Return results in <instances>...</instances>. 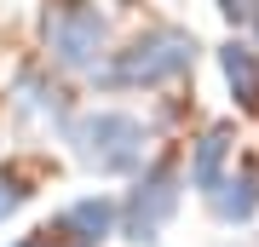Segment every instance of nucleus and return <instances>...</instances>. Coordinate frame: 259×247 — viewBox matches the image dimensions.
Instances as JSON below:
<instances>
[{"label":"nucleus","instance_id":"nucleus-1","mask_svg":"<svg viewBox=\"0 0 259 247\" xmlns=\"http://www.w3.org/2000/svg\"><path fill=\"white\" fill-rule=\"evenodd\" d=\"M196 52H202V40L190 35V29L179 23H150L144 35H133L121 52L104 58V69L93 81L104 92H156V86H173L185 81L196 69Z\"/></svg>","mask_w":259,"mask_h":247},{"label":"nucleus","instance_id":"nucleus-2","mask_svg":"<svg viewBox=\"0 0 259 247\" xmlns=\"http://www.w3.org/2000/svg\"><path fill=\"white\" fill-rule=\"evenodd\" d=\"M64 144H69V156L81 161L87 173H98V178H127V173H139V167H144L150 132H144L139 115L110 110V104H104V110H81V115H69Z\"/></svg>","mask_w":259,"mask_h":247},{"label":"nucleus","instance_id":"nucleus-3","mask_svg":"<svg viewBox=\"0 0 259 247\" xmlns=\"http://www.w3.org/2000/svg\"><path fill=\"white\" fill-rule=\"evenodd\" d=\"M179 202H185V167H179L173 156L144 161L139 173H133L127 202H121V236H127L133 247H156L161 230L173 224Z\"/></svg>","mask_w":259,"mask_h":247},{"label":"nucleus","instance_id":"nucleus-4","mask_svg":"<svg viewBox=\"0 0 259 247\" xmlns=\"http://www.w3.org/2000/svg\"><path fill=\"white\" fill-rule=\"evenodd\" d=\"M47 58L64 75H98L110 58V18L93 0H52L47 6Z\"/></svg>","mask_w":259,"mask_h":247},{"label":"nucleus","instance_id":"nucleus-5","mask_svg":"<svg viewBox=\"0 0 259 247\" xmlns=\"http://www.w3.org/2000/svg\"><path fill=\"white\" fill-rule=\"evenodd\" d=\"M115 224H121V202L115 195H75V202L58 207V219H52V236L64 241V247H104L115 236Z\"/></svg>","mask_w":259,"mask_h":247},{"label":"nucleus","instance_id":"nucleus-6","mask_svg":"<svg viewBox=\"0 0 259 247\" xmlns=\"http://www.w3.org/2000/svg\"><path fill=\"white\" fill-rule=\"evenodd\" d=\"M6 104H12V115H23V121H29V127H58V132L69 127V104H64V86H58L47 69H23L18 81H12Z\"/></svg>","mask_w":259,"mask_h":247},{"label":"nucleus","instance_id":"nucleus-7","mask_svg":"<svg viewBox=\"0 0 259 247\" xmlns=\"http://www.w3.org/2000/svg\"><path fill=\"white\" fill-rule=\"evenodd\" d=\"M231 156H236V127H231V121H213V127L190 144V184H196L202 195H213V190L225 184Z\"/></svg>","mask_w":259,"mask_h":247},{"label":"nucleus","instance_id":"nucleus-8","mask_svg":"<svg viewBox=\"0 0 259 247\" xmlns=\"http://www.w3.org/2000/svg\"><path fill=\"white\" fill-rule=\"evenodd\" d=\"M207 213L231 230L253 224V213H259V161H248L242 173H225V184L207 195Z\"/></svg>","mask_w":259,"mask_h":247},{"label":"nucleus","instance_id":"nucleus-9","mask_svg":"<svg viewBox=\"0 0 259 247\" xmlns=\"http://www.w3.org/2000/svg\"><path fill=\"white\" fill-rule=\"evenodd\" d=\"M219 75H225V86H231V98L242 110H259V46L225 40L219 46Z\"/></svg>","mask_w":259,"mask_h":247},{"label":"nucleus","instance_id":"nucleus-10","mask_svg":"<svg viewBox=\"0 0 259 247\" xmlns=\"http://www.w3.org/2000/svg\"><path fill=\"white\" fill-rule=\"evenodd\" d=\"M23 202H29V184H23L18 173H0V224H6Z\"/></svg>","mask_w":259,"mask_h":247},{"label":"nucleus","instance_id":"nucleus-11","mask_svg":"<svg viewBox=\"0 0 259 247\" xmlns=\"http://www.w3.org/2000/svg\"><path fill=\"white\" fill-rule=\"evenodd\" d=\"M219 18L242 29V23H253V18H259V0H219Z\"/></svg>","mask_w":259,"mask_h":247},{"label":"nucleus","instance_id":"nucleus-12","mask_svg":"<svg viewBox=\"0 0 259 247\" xmlns=\"http://www.w3.org/2000/svg\"><path fill=\"white\" fill-rule=\"evenodd\" d=\"M12 247H52V230L47 236H29V241H12Z\"/></svg>","mask_w":259,"mask_h":247},{"label":"nucleus","instance_id":"nucleus-13","mask_svg":"<svg viewBox=\"0 0 259 247\" xmlns=\"http://www.w3.org/2000/svg\"><path fill=\"white\" fill-rule=\"evenodd\" d=\"M248 29H253V46H259V18H253V23H248Z\"/></svg>","mask_w":259,"mask_h":247},{"label":"nucleus","instance_id":"nucleus-14","mask_svg":"<svg viewBox=\"0 0 259 247\" xmlns=\"http://www.w3.org/2000/svg\"><path fill=\"white\" fill-rule=\"evenodd\" d=\"M231 247H248V241H231Z\"/></svg>","mask_w":259,"mask_h":247}]
</instances>
